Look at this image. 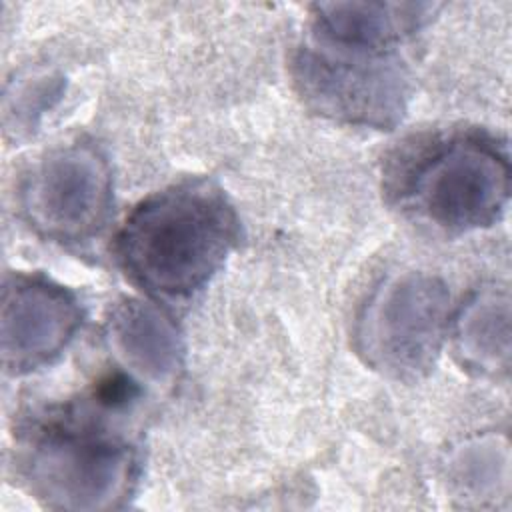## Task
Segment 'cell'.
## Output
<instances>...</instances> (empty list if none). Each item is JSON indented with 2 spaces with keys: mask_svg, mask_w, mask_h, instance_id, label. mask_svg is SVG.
I'll return each mask as SVG.
<instances>
[{
  "mask_svg": "<svg viewBox=\"0 0 512 512\" xmlns=\"http://www.w3.org/2000/svg\"><path fill=\"white\" fill-rule=\"evenodd\" d=\"M120 352L138 370L164 378L180 364V336L158 308L144 302L120 304L110 320Z\"/></svg>",
  "mask_w": 512,
  "mask_h": 512,
  "instance_id": "cell-9",
  "label": "cell"
},
{
  "mask_svg": "<svg viewBox=\"0 0 512 512\" xmlns=\"http://www.w3.org/2000/svg\"><path fill=\"white\" fill-rule=\"evenodd\" d=\"M428 4L324 2L312 6L310 32L328 40L398 50L426 20Z\"/></svg>",
  "mask_w": 512,
  "mask_h": 512,
  "instance_id": "cell-8",
  "label": "cell"
},
{
  "mask_svg": "<svg viewBox=\"0 0 512 512\" xmlns=\"http://www.w3.org/2000/svg\"><path fill=\"white\" fill-rule=\"evenodd\" d=\"M76 298L58 284L14 276L2 298V362L10 372L34 370L58 356L80 324Z\"/></svg>",
  "mask_w": 512,
  "mask_h": 512,
  "instance_id": "cell-7",
  "label": "cell"
},
{
  "mask_svg": "<svg viewBox=\"0 0 512 512\" xmlns=\"http://www.w3.org/2000/svg\"><path fill=\"white\" fill-rule=\"evenodd\" d=\"M448 292L430 276H404L380 288L358 326L360 352L396 378L432 368L448 326Z\"/></svg>",
  "mask_w": 512,
  "mask_h": 512,
  "instance_id": "cell-5",
  "label": "cell"
},
{
  "mask_svg": "<svg viewBox=\"0 0 512 512\" xmlns=\"http://www.w3.org/2000/svg\"><path fill=\"white\" fill-rule=\"evenodd\" d=\"M20 468L30 488L54 508H112L132 492L134 446L96 414L66 404L32 418L20 434Z\"/></svg>",
  "mask_w": 512,
  "mask_h": 512,
  "instance_id": "cell-3",
  "label": "cell"
},
{
  "mask_svg": "<svg viewBox=\"0 0 512 512\" xmlns=\"http://www.w3.org/2000/svg\"><path fill=\"white\" fill-rule=\"evenodd\" d=\"M292 74L304 102L334 120L390 128L406 108L408 76L398 50L336 42L310 32L294 56Z\"/></svg>",
  "mask_w": 512,
  "mask_h": 512,
  "instance_id": "cell-4",
  "label": "cell"
},
{
  "mask_svg": "<svg viewBox=\"0 0 512 512\" xmlns=\"http://www.w3.org/2000/svg\"><path fill=\"white\" fill-rule=\"evenodd\" d=\"M110 202L108 164L88 144L50 152L22 186V210L28 222L58 242H84L98 234Z\"/></svg>",
  "mask_w": 512,
  "mask_h": 512,
  "instance_id": "cell-6",
  "label": "cell"
},
{
  "mask_svg": "<svg viewBox=\"0 0 512 512\" xmlns=\"http://www.w3.org/2000/svg\"><path fill=\"white\" fill-rule=\"evenodd\" d=\"M508 316V314H504ZM500 318L498 306L492 298L486 302L480 298L478 304L470 306L464 312L462 324H460V350L468 358H478L480 368H488V358H492V368L498 364L496 360V348H498V324Z\"/></svg>",
  "mask_w": 512,
  "mask_h": 512,
  "instance_id": "cell-10",
  "label": "cell"
},
{
  "mask_svg": "<svg viewBox=\"0 0 512 512\" xmlns=\"http://www.w3.org/2000/svg\"><path fill=\"white\" fill-rule=\"evenodd\" d=\"M238 236V216L222 190L188 180L142 200L118 230L114 254L144 292L182 298L208 284Z\"/></svg>",
  "mask_w": 512,
  "mask_h": 512,
  "instance_id": "cell-2",
  "label": "cell"
},
{
  "mask_svg": "<svg viewBox=\"0 0 512 512\" xmlns=\"http://www.w3.org/2000/svg\"><path fill=\"white\" fill-rule=\"evenodd\" d=\"M384 192L402 214L436 230L490 226L510 196L508 150L476 128L410 136L386 158Z\"/></svg>",
  "mask_w": 512,
  "mask_h": 512,
  "instance_id": "cell-1",
  "label": "cell"
}]
</instances>
